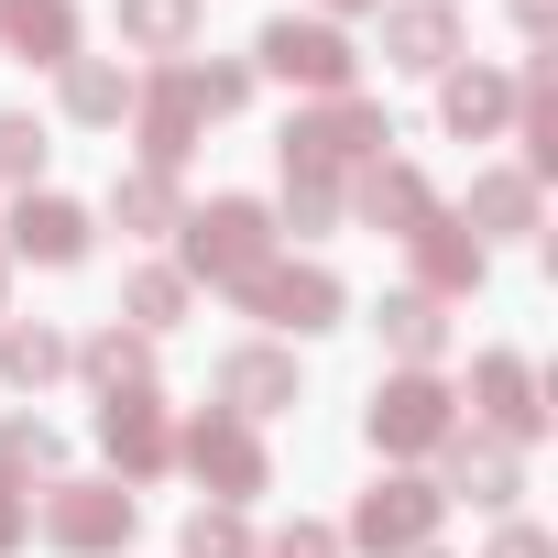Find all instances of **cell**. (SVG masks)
<instances>
[{
	"label": "cell",
	"mask_w": 558,
	"mask_h": 558,
	"mask_svg": "<svg viewBox=\"0 0 558 558\" xmlns=\"http://www.w3.org/2000/svg\"><path fill=\"white\" fill-rule=\"evenodd\" d=\"M175 241H186V274L241 286V274L274 263V208H263V197H208L197 219H175Z\"/></svg>",
	"instance_id": "6da1fadb"
},
{
	"label": "cell",
	"mask_w": 558,
	"mask_h": 558,
	"mask_svg": "<svg viewBox=\"0 0 558 558\" xmlns=\"http://www.w3.org/2000/svg\"><path fill=\"white\" fill-rule=\"evenodd\" d=\"M384 143H395V121L373 99H329V110L286 121V175H362Z\"/></svg>",
	"instance_id": "7a4b0ae2"
},
{
	"label": "cell",
	"mask_w": 558,
	"mask_h": 558,
	"mask_svg": "<svg viewBox=\"0 0 558 558\" xmlns=\"http://www.w3.org/2000/svg\"><path fill=\"white\" fill-rule=\"evenodd\" d=\"M362 427H373V449H384V460H416V449L460 438V405H449V384H438V373H384Z\"/></svg>",
	"instance_id": "3957f363"
},
{
	"label": "cell",
	"mask_w": 558,
	"mask_h": 558,
	"mask_svg": "<svg viewBox=\"0 0 558 558\" xmlns=\"http://www.w3.org/2000/svg\"><path fill=\"white\" fill-rule=\"evenodd\" d=\"M438 514H449V504H438V482H416V471H384V482L351 504V536H340V547H373V558H416V547L438 536Z\"/></svg>",
	"instance_id": "277c9868"
},
{
	"label": "cell",
	"mask_w": 558,
	"mask_h": 558,
	"mask_svg": "<svg viewBox=\"0 0 558 558\" xmlns=\"http://www.w3.org/2000/svg\"><path fill=\"white\" fill-rule=\"evenodd\" d=\"M132 525H143V504L121 482H56L45 493V536L66 558H110V547H132Z\"/></svg>",
	"instance_id": "5b68a950"
},
{
	"label": "cell",
	"mask_w": 558,
	"mask_h": 558,
	"mask_svg": "<svg viewBox=\"0 0 558 558\" xmlns=\"http://www.w3.org/2000/svg\"><path fill=\"white\" fill-rule=\"evenodd\" d=\"M230 296H241L263 329H296V340H307V329L340 318V274H329V263H263V274H241Z\"/></svg>",
	"instance_id": "8992f818"
},
{
	"label": "cell",
	"mask_w": 558,
	"mask_h": 558,
	"mask_svg": "<svg viewBox=\"0 0 558 558\" xmlns=\"http://www.w3.org/2000/svg\"><path fill=\"white\" fill-rule=\"evenodd\" d=\"M175 460H186V471H197V482H208L219 504H252V493L274 482V471H263V438H252V427H241L230 405H208V416H197V427L175 438Z\"/></svg>",
	"instance_id": "52a82bcc"
},
{
	"label": "cell",
	"mask_w": 558,
	"mask_h": 558,
	"mask_svg": "<svg viewBox=\"0 0 558 558\" xmlns=\"http://www.w3.org/2000/svg\"><path fill=\"white\" fill-rule=\"evenodd\" d=\"M263 66L318 88V99H351V77H362V56H351L340 23H263Z\"/></svg>",
	"instance_id": "ba28073f"
},
{
	"label": "cell",
	"mask_w": 558,
	"mask_h": 558,
	"mask_svg": "<svg viewBox=\"0 0 558 558\" xmlns=\"http://www.w3.org/2000/svg\"><path fill=\"white\" fill-rule=\"evenodd\" d=\"M132 110H143V165H154V175H175V165L197 154V121H208V110H197V88H186V66H154V77L132 88Z\"/></svg>",
	"instance_id": "9c48e42d"
},
{
	"label": "cell",
	"mask_w": 558,
	"mask_h": 558,
	"mask_svg": "<svg viewBox=\"0 0 558 558\" xmlns=\"http://www.w3.org/2000/svg\"><path fill=\"white\" fill-rule=\"evenodd\" d=\"M449 56H460V12L449 0H384V66L449 77Z\"/></svg>",
	"instance_id": "30bf717a"
},
{
	"label": "cell",
	"mask_w": 558,
	"mask_h": 558,
	"mask_svg": "<svg viewBox=\"0 0 558 558\" xmlns=\"http://www.w3.org/2000/svg\"><path fill=\"white\" fill-rule=\"evenodd\" d=\"M351 208H362L373 230H395V241H416V230L438 219V186H427L416 165H395V154H373V165L351 175Z\"/></svg>",
	"instance_id": "8fae6325"
},
{
	"label": "cell",
	"mask_w": 558,
	"mask_h": 558,
	"mask_svg": "<svg viewBox=\"0 0 558 558\" xmlns=\"http://www.w3.org/2000/svg\"><path fill=\"white\" fill-rule=\"evenodd\" d=\"M471 405H482V427H493L504 449H525V438L547 427V405H536V373H525L514 351H482V362H471Z\"/></svg>",
	"instance_id": "7c38bea8"
},
{
	"label": "cell",
	"mask_w": 558,
	"mask_h": 558,
	"mask_svg": "<svg viewBox=\"0 0 558 558\" xmlns=\"http://www.w3.org/2000/svg\"><path fill=\"white\" fill-rule=\"evenodd\" d=\"M449 449V482H438V504H482V514H504L514 493H525V460L482 427V438H438Z\"/></svg>",
	"instance_id": "4fadbf2b"
},
{
	"label": "cell",
	"mask_w": 558,
	"mask_h": 558,
	"mask_svg": "<svg viewBox=\"0 0 558 558\" xmlns=\"http://www.w3.org/2000/svg\"><path fill=\"white\" fill-rule=\"evenodd\" d=\"M12 252L23 263H88V208L56 197V186H23L12 197Z\"/></svg>",
	"instance_id": "5bb4252c"
},
{
	"label": "cell",
	"mask_w": 558,
	"mask_h": 558,
	"mask_svg": "<svg viewBox=\"0 0 558 558\" xmlns=\"http://www.w3.org/2000/svg\"><path fill=\"white\" fill-rule=\"evenodd\" d=\"M99 449L121 460V482H154V471L175 460V427H165L154 395H110V405H99Z\"/></svg>",
	"instance_id": "9a60e30c"
},
{
	"label": "cell",
	"mask_w": 558,
	"mask_h": 558,
	"mask_svg": "<svg viewBox=\"0 0 558 558\" xmlns=\"http://www.w3.org/2000/svg\"><path fill=\"white\" fill-rule=\"evenodd\" d=\"M482 263H493V252L438 208V219L416 230V296H438V307H449V296H471V286H482Z\"/></svg>",
	"instance_id": "2e32d148"
},
{
	"label": "cell",
	"mask_w": 558,
	"mask_h": 558,
	"mask_svg": "<svg viewBox=\"0 0 558 558\" xmlns=\"http://www.w3.org/2000/svg\"><path fill=\"white\" fill-rule=\"evenodd\" d=\"M219 405H230L241 427H252V416H286V405H296V362H286V351H263V340L230 351V362H219Z\"/></svg>",
	"instance_id": "e0dca14e"
},
{
	"label": "cell",
	"mask_w": 558,
	"mask_h": 558,
	"mask_svg": "<svg viewBox=\"0 0 558 558\" xmlns=\"http://www.w3.org/2000/svg\"><path fill=\"white\" fill-rule=\"evenodd\" d=\"M0 45L23 66H66L77 56V0H0Z\"/></svg>",
	"instance_id": "ac0fdd59"
},
{
	"label": "cell",
	"mask_w": 558,
	"mask_h": 558,
	"mask_svg": "<svg viewBox=\"0 0 558 558\" xmlns=\"http://www.w3.org/2000/svg\"><path fill=\"white\" fill-rule=\"evenodd\" d=\"M438 121H449L460 143L504 132V121H514V77H493V66H449V77H438Z\"/></svg>",
	"instance_id": "d6986e66"
},
{
	"label": "cell",
	"mask_w": 558,
	"mask_h": 558,
	"mask_svg": "<svg viewBox=\"0 0 558 558\" xmlns=\"http://www.w3.org/2000/svg\"><path fill=\"white\" fill-rule=\"evenodd\" d=\"M460 230L471 241H525L536 230V175H514V165L504 175H471V219Z\"/></svg>",
	"instance_id": "ffe728a7"
},
{
	"label": "cell",
	"mask_w": 558,
	"mask_h": 558,
	"mask_svg": "<svg viewBox=\"0 0 558 558\" xmlns=\"http://www.w3.org/2000/svg\"><path fill=\"white\" fill-rule=\"evenodd\" d=\"M373 329H384V351H395L405 373H427V362L449 351V307H438V296H416V286H405V296H384V318H373Z\"/></svg>",
	"instance_id": "44dd1931"
},
{
	"label": "cell",
	"mask_w": 558,
	"mask_h": 558,
	"mask_svg": "<svg viewBox=\"0 0 558 558\" xmlns=\"http://www.w3.org/2000/svg\"><path fill=\"white\" fill-rule=\"evenodd\" d=\"M56 77H66V121H88V132H110L132 110V66H110V56H66Z\"/></svg>",
	"instance_id": "7402d4cb"
},
{
	"label": "cell",
	"mask_w": 558,
	"mask_h": 558,
	"mask_svg": "<svg viewBox=\"0 0 558 558\" xmlns=\"http://www.w3.org/2000/svg\"><path fill=\"white\" fill-rule=\"evenodd\" d=\"M66 362H77V340L45 329V318H12V329H0V384H23V395H34V384H56Z\"/></svg>",
	"instance_id": "603a6c76"
},
{
	"label": "cell",
	"mask_w": 558,
	"mask_h": 558,
	"mask_svg": "<svg viewBox=\"0 0 558 558\" xmlns=\"http://www.w3.org/2000/svg\"><path fill=\"white\" fill-rule=\"evenodd\" d=\"M77 373H88L99 395H154V351H143V329H99V340H77Z\"/></svg>",
	"instance_id": "cb8c5ba5"
},
{
	"label": "cell",
	"mask_w": 558,
	"mask_h": 558,
	"mask_svg": "<svg viewBox=\"0 0 558 558\" xmlns=\"http://www.w3.org/2000/svg\"><path fill=\"white\" fill-rule=\"evenodd\" d=\"M110 219L132 230V241H154V230H175L186 208H175V175H154V165H132L121 186H110Z\"/></svg>",
	"instance_id": "d4e9b609"
},
{
	"label": "cell",
	"mask_w": 558,
	"mask_h": 558,
	"mask_svg": "<svg viewBox=\"0 0 558 558\" xmlns=\"http://www.w3.org/2000/svg\"><path fill=\"white\" fill-rule=\"evenodd\" d=\"M197 34V0H121V45L132 56H186Z\"/></svg>",
	"instance_id": "484cf974"
},
{
	"label": "cell",
	"mask_w": 558,
	"mask_h": 558,
	"mask_svg": "<svg viewBox=\"0 0 558 558\" xmlns=\"http://www.w3.org/2000/svg\"><path fill=\"white\" fill-rule=\"evenodd\" d=\"M121 307H132V329H175L186 318V274L175 263H143L132 286H121Z\"/></svg>",
	"instance_id": "4316f807"
},
{
	"label": "cell",
	"mask_w": 558,
	"mask_h": 558,
	"mask_svg": "<svg viewBox=\"0 0 558 558\" xmlns=\"http://www.w3.org/2000/svg\"><path fill=\"white\" fill-rule=\"evenodd\" d=\"M56 460H66V438H56L45 416H0V471H12V482H23V471H56Z\"/></svg>",
	"instance_id": "83f0119b"
},
{
	"label": "cell",
	"mask_w": 558,
	"mask_h": 558,
	"mask_svg": "<svg viewBox=\"0 0 558 558\" xmlns=\"http://www.w3.org/2000/svg\"><path fill=\"white\" fill-rule=\"evenodd\" d=\"M186 558H252L241 514H230V504H197V514H186Z\"/></svg>",
	"instance_id": "f1b7e54d"
},
{
	"label": "cell",
	"mask_w": 558,
	"mask_h": 558,
	"mask_svg": "<svg viewBox=\"0 0 558 558\" xmlns=\"http://www.w3.org/2000/svg\"><path fill=\"white\" fill-rule=\"evenodd\" d=\"M0 175H23V186L45 175V121L34 110H0Z\"/></svg>",
	"instance_id": "f546056e"
},
{
	"label": "cell",
	"mask_w": 558,
	"mask_h": 558,
	"mask_svg": "<svg viewBox=\"0 0 558 558\" xmlns=\"http://www.w3.org/2000/svg\"><path fill=\"white\" fill-rule=\"evenodd\" d=\"M186 88H197V110H208V121H230V110L252 99V66H186Z\"/></svg>",
	"instance_id": "4dcf8cb0"
},
{
	"label": "cell",
	"mask_w": 558,
	"mask_h": 558,
	"mask_svg": "<svg viewBox=\"0 0 558 558\" xmlns=\"http://www.w3.org/2000/svg\"><path fill=\"white\" fill-rule=\"evenodd\" d=\"M286 219L296 230H329L340 219V175H286Z\"/></svg>",
	"instance_id": "1f68e13d"
},
{
	"label": "cell",
	"mask_w": 558,
	"mask_h": 558,
	"mask_svg": "<svg viewBox=\"0 0 558 558\" xmlns=\"http://www.w3.org/2000/svg\"><path fill=\"white\" fill-rule=\"evenodd\" d=\"M263 558H340V525H307V514H296L286 536H274V547H263Z\"/></svg>",
	"instance_id": "d6a6232c"
},
{
	"label": "cell",
	"mask_w": 558,
	"mask_h": 558,
	"mask_svg": "<svg viewBox=\"0 0 558 558\" xmlns=\"http://www.w3.org/2000/svg\"><path fill=\"white\" fill-rule=\"evenodd\" d=\"M23 536H34V504H23V482H12V471H0V547H23Z\"/></svg>",
	"instance_id": "836d02e7"
},
{
	"label": "cell",
	"mask_w": 558,
	"mask_h": 558,
	"mask_svg": "<svg viewBox=\"0 0 558 558\" xmlns=\"http://www.w3.org/2000/svg\"><path fill=\"white\" fill-rule=\"evenodd\" d=\"M493 558H558V547H547L536 525H504V536H493Z\"/></svg>",
	"instance_id": "e575fe53"
},
{
	"label": "cell",
	"mask_w": 558,
	"mask_h": 558,
	"mask_svg": "<svg viewBox=\"0 0 558 558\" xmlns=\"http://www.w3.org/2000/svg\"><path fill=\"white\" fill-rule=\"evenodd\" d=\"M547 12H558V0H514V23H525V34H547Z\"/></svg>",
	"instance_id": "d590c367"
},
{
	"label": "cell",
	"mask_w": 558,
	"mask_h": 558,
	"mask_svg": "<svg viewBox=\"0 0 558 558\" xmlns=\"http://www.w3.org/2000/svg\"><path fill=\"white\" fill-rule=\"evenodd\" d=\"M0 318H12V263H0Z\"/></svg>",
	"instance_id": "8d00e7d4"
},
{
	"label": "cell",
	"mask_w": 558,
	"mask_h": 558,
	"mask_svg": "<svg viewBox=\"0 0 558 558\" xmlns=\"http://www.w3.org/2000/svg\"><path fill=\"white\" fill-rule=\"evenodd\" d=\"M329 12H384V0H329Z\"/></svg>",
	"instance_id": "74e56055"
},
{
	"label": "cell",
	"mask_w": 558,
	"mask_h": 558,
	"mask_svg": "<svg viewBox=\"0 0 558 558\" xmlns=\"http://www.w3.org/2000/svg\"><path fill=\"white\" fill-rule=\"evenodd\" d=\"M416 558H438V547H416Z\"/></svg>",
	"instance_id": "f35d334b"
},
{
	"label": "cell",
	"mask_w": 558,
	"mask_h": 558,
	"mask_svg": "<svg viewBox=\"0 0 558 558\" xmlns=\"http://www.w3.org/2000/svg\"><path fill=\"white\" fill-rule=\"evenodd\" d=\"M252 558H263V547H252Z\"/></svg>",
	"instance_id": "ab89813d"
}]
</instances>
